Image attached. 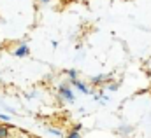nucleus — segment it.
<instances>
[{
    "instance_id": "obj_1",
    "label": "nucleus",
    "mask_w": 151,
    "mask_h": 138,
    "mask_svg": "<svg viewBox=\"0 0 151 138\" xmlns=\"http://www.w3.org/2000/svg\"><path fill=\"white\" fill-rule=\"evenodd\" d=\"M60 95H62L65 100H69V102L74 100V96H72V93H70V89H69L67 86H62V87H60Z\"/></svg>"
},
{
    "instance_id": "obj_2",
    "label": "nucleus",
    "mask_w": 151,
    "mask_h": 138,
    "mask_svg": "<svg viewBox=\"0 0 151 138\" xmlns=\"http://www.w3.org/2000/svg\"><path fill=\"white\" fill-rule=\"evenodd\" d=\"M28 53H30V51H28V47H27L25 44H23V46H19V47L14 51V54H16V56H27Z\"/></svg>"
},
{
    "instance_id": "obj_3",
    "label": "nucleus",
    "mask_w": 151,
    "mask_h": 138,
    "mask_svg": "<svg viewBox=\"0 0 151 138\" xmlns=\"http://www.w3.org/2000/svg\"><path fill=\"white\" fill-rule=\"evenodd\" d=\"M70 82H72V84H74L76 87H77V89H79V91H83V93H88V87H86V86H84V84H81V82H79V80H76V79H72V80H70Z\"/></svg>"
},
{
    "instance_id": "obj_4",
    "label": "nucleus",
    "mask_w": 151,
    "mask_h": 138,
    "mask_svg": "<svg viewBox=\"0 0 151 138\" xmlns=\"http://www.w3.org/2000/svg\"><path fill=\"white\" fill-rule=\"evenodd\" d=\"M9 137V129L5 126H0V138H7Z\"/></svg>"
},
{
    "instance_id": "obj_5",
    "label": "nucleus",
    "mask_w": 151,
    "mask_h": 138,
    "mask_svg": "<svg viewBox=\"0 0 151 138\" xmlns=\"http://www.w3.org/2000/svg\"><path fill=\"white\" fill-rule=\"evenodd\" d=\"M69 138H81V137H79V133H77V131H72V133L69 135Z\"/></svg>"
},
{
    "instance_id": "obj_6",
    "label": "nucleus",
    "mask_w": 151,
    "mask_h": 138,
    "mask_svg": "<svg viewBox=\"0 0 151 138\" xmlns=\"http://www.w3.org/2000/svg\"><path fill=\"white\" fill-rule=\"evenodd\" d=\"M0 119H2V121H5V122H7V121H9V115H4V114H0Z\"/></svg>"
},
{
    "instance_id": "obj_7",
    "label": "nucleus",
    "mask_w": 151,
    "mask_h": 138,
    "mask_svg": "<svg viewBox=\"0 0 151 138\" xmlns=\"http://www.w3.org/2000/svg\"><path fill=\"white\" fill-rule=\"evenodd\" d=\"M69 75H70L72 79H76V70H69Z\"/></svg>"
},
{
    "instance_id": "obj_8",
    "label": "nucleus",
    "mask_w": 151,
    "mask_h": 138,
    "mask_svg": "<svg viewBox=\"0 0 151 138\" xmlns=\"http://www.w3.org/2000/svg\"><path fill=\"white\" fill-rule=\"evenodd\" d=\"M51 133H55V135H62V131H58V129H49Z\"/></svg>"
},
{
    "instance_id": "obj_9",
    "label": "nucleus",
    "mask_w": 151,
    "mask_h": 138,
    "mask_svg": "<svg viewBox=\"0 0 151 138\" xmlns=\"http://www.w3.org/2000/svg\"><path fill=\"white\" fill-rule=\"evenodd\" d=\"M42 2H47V0H42Z\"/></svg>"
}]
</instances>
